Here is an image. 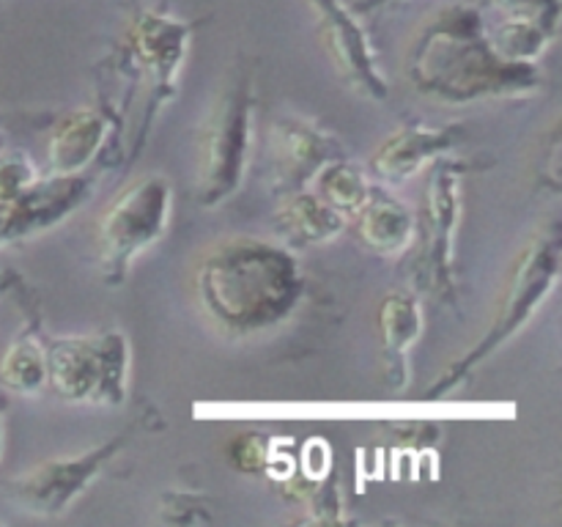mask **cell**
<instances>
[{"label":"cell","mask_w":562,"mask_h":527,"mask_svg":"<svg viewBox=\"0 0 562 527\" xmlns=\"http://www.w3.org/2000/svg\"><path fill=\"white\" fill-rule=\"evenodd\" d=\"M239 445H245L247 453H245V450H236V464H239L241 470H258V467H261V461H263L261 439L245 437Z\"/></svg>","instance_id":"7402d4cb"},{"label":"cell","mask_w":562,"mask_h":527,"mask_svg":"<svg viewBox=\"0 0 562 527\" xmlns=\"http://www.w3.org/2000/svg\"><path fill=\"white\" fill-rule=\"evenodd\" d=\"M36 179V170L22 154H0V201L14 198Z\"/></svg>","instance_id":"44dd1931"},{"label":"cell","mask_w":562,"mask_h":527,"mask_svg":"<svg viewBox=\"0 0 562 527\" xmlns=\"http://www.w3.org/2000/svg\"><path fill=\"white\" fill-rule=\"evenodd\" d=\"M93 181L82 173H53L49 179H36L16 192L14 198L0 201V247L38 234L75 206L86 203Z\"/></svg>","instance_id":"7c38bea8"},{"label":"cell","mask_w":562,"mask_h":527,"mask_svg":"<svg viewBox=\"0 0 562 527\" xmlns=\"http://www.w3.org/2000/svg\"><path fill=\"white\" fill-rule=\"evenodd\" d=\"M252 108V75L250 69H241L220 93L198 137L195 198L201 206H220L239 190L250 157Z\"/></svg>","instance_id":"277c9868"},{"label":"cell","mask_w":562,"mask_h":527,"mask_svg":"<svg viewBox=\"0 0 562 527\" xmlns=\"http://www.w3.org/2000/svg\"><path fill=\"white\" fill-rule=\"evenodd\" d=\"M483 27L497 53L536 64L560 25V0H477Z\"/></svg>","instance_id":"8fae6325"},{"label":"cell","mask_w":562,"mask_h":527,"mask_svg":"<svg viewBox=\"0 0 562 527\" xmlns=\"http://www.w3.org/2000/svg\"><path fill=\"white\" fill-rule=\"evenodd\" d=\"M302 272L285 247L263 239H223L195 267V300L209 324L228 335L272 329L294 313Z\"/></svg>","instance_id":"6da1fadb"},{"label":"cell","mask_w":562,"mask_h":527,"mask_svg":"<svg viewBox=\"0 0 562 527\" xmlns=\"http://www.w3.org/2000/svg\"><path fill=\"white\" fill-rule=\"evenodd\" d=\"M135 428L130 426L126 431L115 434L99 448L86 450L80 456H69V459H53L42 461V464L31 467L22 475L9 481V497L14 500L20 508L31 511L38 516H58L80 497L88 489V483L104 470L110 459L119 456L121 448L132 442Z\"/></svg>","instance_id":"ba28073f"},{"label":"cell","mask_w":562,"mask_h":527,"mask_svg":"<svg viewBox=\"0 0 562 527\" xmlns=\"http://www.w3.org/2000/svg\"><path fill=\"white\" fill-rule=\"evenodd\" d=\"M307 5L316 14L318 36L344 80L368 99L387 97L390 86L379 69L376 53H373L360 14H355L351 5H344V0H307Z\"/></svg>","instance_id":"30bf717a"},{"label":"cell","mask_w":562,"mask_h":527,"mask_svg":"<svg viewBox=\"0 0 562 527\" xmlns=\"http://www.w3.org/2000/svg\"><path fill=\"white\" fill-rule=\"evenodd\" d=\"M349 217L355 220L360 239L384 256H395L409 247L415 231L412 212L384 190H368L366 201Z\"/></svg>","instance_id":"9a60e30c"},{"label":"cell","mask_w":562,"mask_h":527,"mask_svg":"<svg viewBox=\"0 0 562 527\" xmlns=\"http://www.w3.org/2000/svg\"><path fill=\"white\" fill-rule=\"evenodd\" d=\"M192 31H195V22L176 20V16L157 9H137L126 25L119 47L121 66L148 77V104L140 130H137L132 159L137 157L143 141L148 137L159 108L176 93V80H179Z\"/></svg>","instance_id":"8992f818"},{"label":"cell","mask_w":562,"mask_h":527,"mask_svg":"<svg viewBox=\"0 0 562 527\" xmlns=\"http://www.w3.org/2000/svg\"><path fill=\"white\" fill-rule=\"evenodd\" d=\"M14 274H9V272H0V291H3V289H9V285L11 283H14Z\"/></svg>","instance_id":"cb8c5ba5"},{"label":"cell","mask_w":562,"mask_h":527,"mask_svg":"<svg viewBox=\"0 0 562 527\" xmlns=\"http://www.w3.org/2000/svg\"><path fill=\"white\" fill-rule=\"evenodd\" d=\"M318 190H322V198L329 203V206L338 209L340 214H351L368 195V181L366 173H362L357 165L346 162L344 157L329 162L327 168L318 173Z\"/></svg>","instance_id":"ffe728a7"},{"label":"cell","mask_w":562,"mask_h":527,"mask_svg":"<svg viewBox=\"0 0 562 527\" xmlns=\"http://www.w3.org/2000/svg\"><path fill=\"white\" fill-rule=\"evenodd\" d=\"M170 184L162 176H146L126 187L108 206L99 223L104 283L126 280L132 261L168 231Z\"/></svg>","instance_id":"52a82bcc"},{"label":"cell","mask_w":562,"mask_h":527,"mask_svg":"<svg viewBox=\"0 0 562 527\" xmlns=\"http://www.w3.org/2000/svg\"><path fill=\"white\" fill-rule=\"evenodd\" d=\"M393 3H398V0H355V3H351V11L362 16V14H373V11L379 9H387V5Z\"/></svg>","instance_id":"603a6c76"},{"label":"cell","mask_w":562,"mask_h":527,"mask_svg":"<svg viewBox=\"0 0 562 527\" xmlns=\"http://www.w3.org/2000/svg\"><path fill=\"white\" fill-rule=\"evenodd\" d=\"M47 382V357L44 346L31 327L16 340H11L9 349L0 357V384L14 395H33Z\"/></svg>","instance_id":"d6986e66"},{"label":"cell","mask_w":562,"mask_h":527,"mask_svg":"<svg viewBox=\"0 0 562 527\" xmlns=\"http://www.w3.org/2000/svg\"><path fill=\"white\" fill-rule=\"evenodd\" d=\"M464 165L445 162L428 184L426 225L415 258V280L437 296H453V231L461 214L459 184Z\"/></svg>","instance_id":"9c48e42d"},{"label":"cell","mask_w":562,"mask_h":527,"mask_svg":"<svg viewBox=\"0 0 562 527\" xmlns=\"http://www.w3.org/2000/svg\"><path fill=\"white\" fill-rule=\"evenodd\" d=\"M272 146L280 195L305 190L329 162L344 157L333 135L302 119H283L274 124Z\"/></svg>","instance_id":"4fadbf2b"},{"label":"cell","mask_w":562,"mask_h":527,"mask_svg":"<svg viewBox=\"0 0 562 527\" xmlns=\"http://www.w3.org/2000/svg\"><path fill=\"white\" fill-rule=\"evenodd\" d=\"M423 327L420 305L412 294L395 291L382 302L379 311V335H382V349L387 357V379L395 390L406 379V355L417 340Z\"/></svg>","instance_id":"ac0fdd59"},{"label":"cell","mask_w":562,"mask_h":527,"mask_svg":"<svg viewBox=\"0 0 562 527\" xmlns=\"http://www.w3.org/2000/svg\"><path fill=\"white\" fill-rule=\"evenodd\" d=\"M104 130H108V113L99 110H71L69 115H64L49 141L53 173H80L104 146Z\"/></svg>","instance_id":"2e32d148"},{"label":"cell","mask_w":562,"mask_h":527,"mask_svg":"<svg viewBox=\"0 0 562 527\" xmlns=\"http://www.w3.org/2000/svg\"><path fill=\"white\" fill-rule=\"evenodd\" d=\"M344 214L329 206L324 198L300 190L283 195L274 228H278L280 239L289 242L291 247H311L338 236L344 231Z\"/></svg>","instance_id":"e0dca14e"},{"label":"cell","mask_w":562,"mask_h":527,"mask_svg":"<svg viewBox=\"0 0 562 527\" xmlns=\"http://www.w3.org/2000/svg\"><path fill=\"white\" fill-rule=\"evenodd\" d=\"M459 126H423L412 124L390 135L382 146L376 148L371 159L373 176L384 181H404L415 176L428 159L448 152L459 143Z\"/></svg>","instance_id":"5bb4252c"},{"label":"cell","mask_w":562,"mask_h":527,"mask_svg":"<svg viewBox=\"0 0 562 527\" xmlns=\"http://www.w3.org/2000/svg\"><path fill=\"white\" fill-rule=\"evenodd\" d=\"M560 272V228L558 225H549V228L538 231L530 242L525 245V250L516 258L514 269H510L508 280H505L503 296L497 302V311H494L492 324H488L486 335L461 357L459 362L448 368V371L439 377V382L434 388H428L431 399H442L450 390L459 388L467 377H472L481 362H486L505 340L514 338L521 327L527 324V318L541 307V302L552 294L554 280Z\"/></svg>","instance_id":"3957f363"},{"label":"cell","mask_w":562,"mask_h":527,"mask_svg":"<svg viewBox=\"0 0 562 527\" xmlns=\"http://www.w3.org/2000/svg\"><path fill=\"white\" fill-rule=\"evenodd\" d=\"M47 379L55 393L82 404H121L126 395L130 344L119 329L49 338L44 344Z\"/></svg>","instance_id":"5b68a950"},{"label":"cell","mask_w":562,"mask_h":527,"mask_svg":"<svg viewBox=\"0 0 562 527\" xmlns=\"http://www.w3.org/2000/svg\"><path fill=\"white\" fill-rule=\"evenodd\" d=\"M406 71L417 91L442 102L519 97L541 86L536 64H519L497 53L475 3L450 5L428 20L415 38Z\"/></svg>","instance_id":"7a4b0ae2"},{"label":"cell","mask_w":562,"mask_h":527,"mask_svg":"<svg viewBox=\"0 0 562 527\" xmlns=\"http://www.w3.org/2000/svg\"><path fill=\"white\" fill-rule=\"evenodd\" d=\"M3 410H5V401L0 399V448H3Z\"/></svg>","instance_id":"d4e9b609"}]
</instances>
